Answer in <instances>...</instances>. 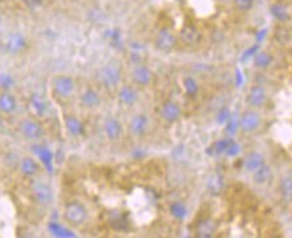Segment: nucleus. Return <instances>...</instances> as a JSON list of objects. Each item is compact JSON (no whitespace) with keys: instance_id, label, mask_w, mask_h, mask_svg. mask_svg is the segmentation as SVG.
I'll use <instances>...</instances> for the list:
<instances>
[{"instance_id":"nucleus-30","label":"nucleus","mask_w":292,"mask_h":238,"mask_svg":"<svg viewBox=\"0 0 292 238\" xmlns=\"http://www.w3.org/2000/svg\"><path fill=\"white\" fill-rule=\"evenodd\" d=\"M48 229H50V231L55 235V237H65V238L75 237V234H74L71 230L66 229V227H63L62 225L57 224V222H52V224H50Z\"/></svg>"},{"instance_id":"nucleus-22","label":"nucleus","mask_w":292,"mask_h":238,"mask_svg":"<svg viewBox=\"0 0 292 238\" xmlns=\"http://www.w3.org/2000/svg\"><path fill=\"white\" fill-rule=\"evenodd\" d=\"M206 188H208L209 193H212V194H220V193H223L224 188H225V182H224L223 175L219 173L212 174V175L208 178Z\"/></svg>"},{"instance_id":"nucleus-17","label":"nucleus","mask_w":292,"mask_h":238,"mask_svg":"<svg viewBox=\"0 0 292 238\" xmlns=\"http://www.w3.org/2000/svg\"><path fill=\"white\" fill-rule=\"evenodd\" d=\"M251 175H252V182L256 186H267L272 181V177H274V170L268 163H266Z\"/></svg>"},{"instance_id":"nucleus-14","label":"nucleus","mask_w":292,"mask_h":238,"mask_svg":"<svg viewBox=\"0 0 292 238\" xmlns=\"http://www.w3.org/2000/svg\"><path fill=\"white\" fill-rule=\"evenodd\" d=\"M103 133H105L109 141H118V139H121L123 134L122 123L119 122L117 118H114V116H109L105 121V123H103Z\"/></svg>"},{"instance_id":"nucleus-10","label":"nucleus","mask_w":292,"mask_h":238,"mask_svg":"<svg viewBox=\"0 0 292 238\" xmlns=\"http://www.w3.org/2000/svg\"><path fill=\"white\" fill-rule=\"evenodd\" d=\"M181 114H182L181 106L172 99L163 102L160 107V116L166 123H176L181 118Z\"/></svg>"},{"instance_id":"nucleus-31","label":"nucleus","mask_w":292,"mask_h":238,"mask_svg":"<svg viewBox=\"0 0 292 238\" xmlns=\"http://www.w3.org/2000/svg\"><path fill=\"white\" fill-rule=\"evenodd\" d=\"M170 213H172L173 217L178 218V220H182V218H185V216H187L188 213L187 206L182 202H173L170 205Z\"/></svg>"},{"instance_id":"nucleus-5","label":"nucleus","mask_w":292,"mask_h":238,"mask_svg":"<svg viewBox=\"0 0 292 238\" xmlns=\"http://www.w3.org/2000/svg\"><path fill=\"white\" fill-rule=\"evenodd\" d=\"M177 36L174 35V33L170 28H161L158 33L155 34L154 38V47L157 48L161 52H170V51H173L174 47H176L177 44Z\"/></svg>"},{"instance_id":"nucleus-34","label":"nucleus","mask_w":292,"mask_h":238,"mask_svg":"<svg viewBox=\"0 0 292 238\" xmlns=\"http://www.w3.org/2000/svg\"><path fill=\"white\" fill-rule=\"evenodd\" d=\"M30 8H38L43 4V0H24Z\"/></svg>"},{"instance_id":"nucleus-27","label":"nucleus","mask_w":292,"mask_h":238,"mask_svg":"<svg viewBox=\"0 0 292 238\" xmlns=\"http://www.w3.org/2000/svg\"><path fill=\"white\" fill-rule=\"evenodd\" d=\"M256 0H232L233 8L238 14H249L255 7Z\"/></svg>"},{"instance_id":"nucleus-9","label":"nucleus","mask_w":292,"mask_h":238,"mask_svg":"<svg viewBox=\"0 0 292 238\" xmlns=\"http://www.w3.org/2000/svg\"><path fill=\"white\" fill-rule=\"evenodd\" d=\"M150 122H149V116L144 112H138L131 116L129 122V131L130 134L136 138L145 137L149 131Z\"/></svg>"},{"instance_id":"nucleus-21","label":"nucleus","mask_w":292,"mask_h":238,"mask_svg":"<svg viewBox=\"0 0 292 238\" xmlns=\"http://www.w3.org/2000/svg\"><path fill=\"white\" fill-rule=\"evenodd\" d=\"M65 123L67 127V131L71 134L72 137H81L85 133V126H83L82 121L75 115H66Z\"/></svg>"},{"instance_id":"nucleus-28","label":"nucleus","mask_w":292,"mask_h":238,"mask_svg":"<svg viewBox=\"0 0 292 238\" xmlns=\"http://www.w3.org/2000/svg\"><path fill=\"white\" fill-rule=\"evenodd\" d=\"M215 229H216L215 222H212L210 220L202 221L197 227V235H200V237H210L215 233Z\"/></svg>"},{"instance_id":"nucleus-32","label":"nucleus","mask_w":292,"mask_h":238,"mask_svg":"<svg viewBox=\"0 0 292 238\" xmlns=\"http://www.w3.org/2000/svg\"><path fill=\"white\" fill-rule=\"evenodd\" d=\"M25 47V40L23 39V36L20 35H14L8 42V48L14 52L22 51Z\"/></svg>"},{"instance_id":"nucleus-11","label":"nucleus","mask_w":292,"mask_h":238,"mask_svg":"<svg viewBox=\"0 0 292 238\" xmlns=\"http://www.w3.org/2000/svg\"><path fill=\"white\" fill-rule=\"evenodd\" d=\"M267 163V159L260 152H249L243 158V170L248 174L255 173L257 169Z\"/></svg>"},{"instance_id":"nucleus-25","label":"nucleus","mask_w":292,"mask_h":238,"mask_svg":"<svg viewBox=\"0 0 292 238\" xmlns=\"http://www.w3.org/2000/svg\"><path fill=\"white\" fill-rule=\"evenodd\" d=\"M270 12L276 20H279V22H287L289 19L288 8L285 7L284 4L274 3L270 7Z\"/></svg>"},{"instance_id":"nucleus-2","label":"nucleus","mask_w":292,"mask_h":238,"mask_svg":"<svg viewBox=\"0 0 292 238\" xmlns=\"http://www.w3.org/2000/svg\"><path fill=\"white\" fill-rule=\"evenodd\" d=\"M261 122L263 118L259 110L247 107L238 116V130L244 135H252L260 130Z\"/></svg>"},{"instance_id":"nucleus-15","label":"nucleus","mask_w":292,"mask_h":238,"mask_svg":"<svg viewBox=\"0 0 292 238\" xmlns=\"http://www.w3.org/2000/svg\"><path fill=\"white\" fill-rule=\"evenodd\" d=\"M118 101L121 105L126 106V107H131V106L136 105L138 101V91L136 90V87L130 86V84L119 87Z\"/></svg>"},{"instance_id":"nucleus-3","label":"nucleus","mask_w":292,"mask_h":238,"mask_svg":"<svg viewBox=\"0 0 292 238\" xmlns=\"http://www.w3.org/2000/svg\"><path fill=\"white\" fill-rule=\"evenodd\" d=\"M268 102V93L267 88L263 84H252L247 91L246 95V105L249 108L255 110H261L266 107Z\"/></svg>"},{"instance_id":"nucleus-33","label":"nucleus","mask_w":292,"mask_h":238,"mask_svg":"<svg viewBox=\"0 0 292 238\" xmlns=\"http://www.w3.org/2000/svg\"><path fill=\"white\" fill-rule=\"evenodd\" d=\"M217 118L216 122L219 125H227L228 121L231 119V111H229V108L228 107H221L219 111H217Z\"/></svg>"},{"instance_id":"nucleus-13","label":"nucleus","mask_w":292,"mask_h":238,"mask_svg":"<svg viewBox=\"0 0 292 238\" xmlns=\"http://www.w3.org/2000/svg\"><path fill=\"white\" fill-rule=\"evenodd\" d=\"M20 131L24 135L27 139H33V141H36V139H40L43 137V129L40 126V123H38L35 119H24L20 123Z\"/></svg>"},{"instance_id":"nucleus-1","label":"nucleus","mask_w":292,"mask_h":238,"mask_svg":"<svg viewBox=\"0 0 292 238\" xmlns=\"http://www.w3.org/2000/svg\"><path fill=\"white\" fill-rule=\"evenodd\" d=\"M97 79L108 90H116L122 82V69L116 62H110L98 70Z\"/></svg>"},{"instance_id":"nucleus-6","label":"nucleus","mask_w":292,"mask_h":238,"mask_svg":"<svg viewBox=\"0 0 292 238\" xmlns=\"http://www.w3.org/2000/svg\"><path fill=\"white\" fill-rule=\"evenodd\" d=\"M65 218L69 224L79 226L87 220V209L81 202H70L65 207Z\"/></svg>"},{"instance_id":"nucleus-26","label":"nucleus","mask_w":292,"mask_h":238,"mask_svg":"<svg viewBox=\"0 0 292 238\" xmlns=\"http://www.w3.org/2000/svg\"><path fill=\"white\" fill-rule=\"evenodd\" d=\"M20 170H22V173L25 174V175L33 177V175L39 173L40 167L33 158H24L22 161V163H20Z\"/></svg>"},{"instance_id":"nucleus-7","label":"nucleus","mask_w":292,"mask_h":238,"mask_svg":"<svg viewBox=\"0 0 292 238\" xmlns=\"http://www.w3.org/2000/svg\"><path fill=\"white\" fill-rule=\"evenodd\" d=\"M178 39L187 47H196V46H199L201 43L202 34L197 25L192 24V23H187L180 29Z\"/></svg>"},{"instance_id":"nucleus-23","label":"nucleus","mask_w":292,"mask_h":238,"mask_svg":"<svg viewBox=\"0 0 292 238\" xmlns=\"http://www.w3.org/2000/svg\"><path fill=\"white\" fill-rule=\"evenodd\" d=\"M182 87L187 97L191 99H195L200 94V84L193 76H185L182 79Z\"/></svg>"},{"instance_id":"nucleus-20","label":"nucleus","mask_w":292,"mask_h":238,"mask_svg":"<svg viewBox=\"0 0 292 238\" xmlns=\"http://www.w3.org/2000/svg\"><path fill=\"white\" fill-rule=\"evenodd\" d=\"M274 55L268 51H259L253 56V67L257 70H268L271 66L274 65Z\"/></svg>"},{"instance_id":"nucleus-29","label":"nucleus","mask_w":292,"mask_h":238,"mask_svg":"<svg viewBox=\"0 0 292 238\" xmlns=\"http://www.w3.org/2000/svg\"><path fill=\"white\" fill-rule=\"evenodd\" d=\"M16 107V102L15 98L10 94H3L0 97V110L4 112L14 111Z\"/></svg>"},{"instance_id":"nucleus-4","label":"nucleus","mask_w":292,"mask_h":238,"mask_svg":"<svg viewBox=\"0 0 292 238\" xmlns=\"http://www.w3.org/2000/svg\"><path fill=\"white\" fill-rule=\"evenodd\" d=\"M51 87L58 97L70 98L75 91V80L67 75H55L51 79Z\"/></svg>"},{"instance_id":"nucleus-24","label":"nucleus","mask_w":292,"mask_h":238,"mask_svg":"<svg viewBox=\"0 0 292 238\" xmlns=\"http://www.w3.org/2000/svg\"><path fill=\"white\" fill-rule=\"evenodd\" d=\"M34 152L39 157L40 162L43 163L46 169L51 171L52 170V153L50 152V148L44 147V146H35Z\"/></svg>"},{"instance_id":"nucleus-12","label":"nucleus","mask_w":292,"mask_h":238,"mask_svg":"<svg viewBox=\"0 0 292 238\" xmlns=\"http://www.w3.org/2000/svg\"><path fill=\"white\" fill-rule=\"evenodd\" d=\"M33 194L36 202L42 206H48L54 199L52 190L44 182H35L33 185Z\"/></svg>"},{"instance_id":"nucleus-8","label":"nucleus","mask_w":292,"mask_h":238,"mask_svg":"<svg viewBox=\"0 0 292 238\" xmlns=\"http://www.w3.org/2000/svg\"><path fill=\"white\" fill-rule=\"evenodd\" d=\"M130 76H131L133 83L138 87H149L152 86L153 82H154V72L149 69L148 66L142 65V63L134 66Z\"/></svg>"},{"instance_id":"nucleus-16","label":"nucleus","mask_w":292,"mask_h":238,"mask_svg":"<svg viewBox=\"0 0 292 238\" xmlns=\"http://www.w3.org/2000/svg\"><path fill=\"white\" fill-rule=\"evenodd\" d=\"M79 101L83 107L91 110V108H97L101 106L102 98L101 95H99V93L94 90V88H86V90L81 94Z\"/></svg>"},{"instance_id":"nucleus-18","label":"nucleus","mask_w":292,"mask_h":238,"mask_svg":"<svg viewBox=\"0 0 292 238\" xmlns=\"http://www.w3.org/2000/svg\"><path fill=\"white\" fill-rule=\"evenodd\" d=\"M279 194L285 203L292 202V174H284L279 181Z\"/></svg>"},{"instance_id":"nucleus-19","label":"nucleus","mask_w":292,"mask_h":238,"mask_svg":"<svg viewBox=\"0 0 292 238\" xmlns=\"http://www.w3.org/2000/svg\"><path fill=\"white\" fill-rule=\"evenodd\" d=\"M30 110L33 111L34 115L44 116L48 111V103L42 95L35 94L30 99Z\"/></svg>"}]
</instances>
